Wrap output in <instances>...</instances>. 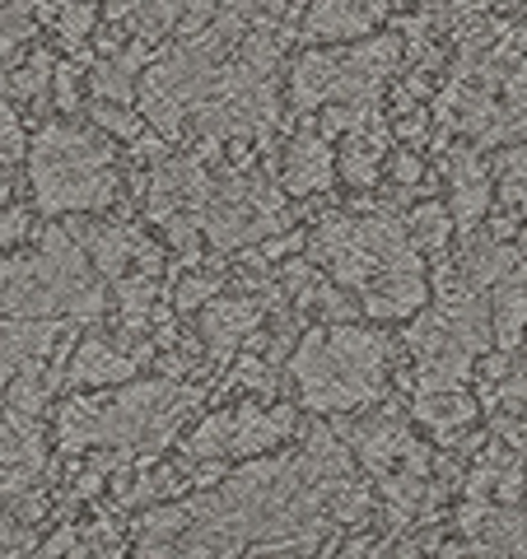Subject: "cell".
<instances>
[{
  "label": "cell",
  "instance_id": "obj_11",
  "mask_svg": "<svg viewBox=\"0 0 527 559\" xmlns=\"http://www.w3.org/2000/svg\"><path fill=\"white\" fill-rule=\"evenodd\" d=\"M94 117H98V121H103V127H108L113 135H127V140H136L140 131H145V127H140L136 117H127L121 108H108V103H98V108H94Z\"/></svg>",
  "mask_w": 527,
  "mask_h": 559
},
{
  "label": "cell",
  "instance_id": "obj_10",
  "mask_svg": "<svg viewBox=\"0 0 527 559\" xmlns=\"http://www.w3.org/2000/svg\"><path fill=\"white\" fill-rule=\"evenodd\" d=\"M24 154V135H20V117L5 98H0V159H20Z\"/></svg>",
  "mask_w": 527,
  "mask_h": 559
},
{
  "label": "cell",
  "instance_id": "obj_4",
  "mask_svg": "<svg viewBox=\"0 0 527 559\" xmlns=\"http://www.w3.org/2000/svg\"><path fill=\"white\" fill-rule=\"evenodd\" d=\"M136 359L140 355H127L113 341H84L75 349V359H70V382H80V388H108V382H121L136 373Z\"/></svg>",
  "mask_w": 527,
  "mask_h": 559
},
{
  "label": "cell",
  "instance_id": "obj_8",
  "mask_svg": "<svg viewBox=\"0 0 527 559\" xmlns=\"http://www.w3.org/2000/svg\"><path fill=\"white\" fill-rule=\"evenodd\" d=\"M253 326H257V304L230 299V304H215V308L206 312V341H210V349H215V355L234 349L238 336H248Z\"/></svg>",
  "mask_w": 527,
  "mask_h": 559
},
{
  "label": "cell",
  "instance_id": "obj_9",
  "mask_svg": "<svg viewBox=\"0 0 527 559\" xmlns=\"http://www.w3.org/2000/svg\"><path fill=\"white\" fill-rule=\"evenodd\" d=\"M411 234L425 242V248H444L448 242V210L444 205H420L411 215Z\"/></svg>",
  "mask_w": 527,
  "mask_h": 559
},
{
  "label": "cell",
  "instance_id": "obj_1",
  "mask_svg": "<svg viewBox=\"0 0 527 559\" xmlns=\"http://www.w3.org/2000/svg\"><path fill=\"white\" fill-rule=\"evenodd\" d=\"M388 341L360 326L308 331L294 359V378L308 411H355L383 392Z\"/></svg>",
  "mask_w": 527,
  "mask_h": 559
},
{
  "label": "cell",
  "instance_id": "obj_3",
  "mask_svg": "<svg viewBox=\"0 0 527 559\" xmlns=\"http://www.w3.org/2000/svg\"><path fill=\"white\" fill-rule=\"evenodd\" d=\"M294 425V411L280 406V411H257V406H243L230 415H215L206 419L201 433H191L187 452L197 457H248V452H261L280 443Z\"/></svg>",
  "mask_w": 527,
  "mask_h": 559
},
{
  "label": "cell",
  "instance_id": "obj_6",
  "mask_svg": "<svg viewBox=\"0 0 527 559\" xmlns=\"http://www.w3.org/2000/svg\"><path fill=\"white\" fill-rule=\"evenodd\" d=\"M495 336L504 349H514L523 341V326H527V271H508L495 280Z\"/></svg>",
  "mask_w": 527,
  "mask_h": 559
},
{
  "label": "cell",
  "instance_id": "obj_12",
  "mask_svg": "<svg viewBox=\"0 0 527 559\" xmlns=\"http://www.w3.org/2000/svg\"><path fill=\"white\" fill-rule=\"evenodd\" d=\"M24 224H28L24 210H5V215H0V248H10V242L24 234Z\"/></svg>",
  "mask_w": 527,
  "mask_h": 559
},
{
  "label": "cell",
  "instance_id": "obj_5",
  "mask_svg": "<svg viewBox=\"0 0 527 559\" xmlns=\"http://www.w3.org/2000/svg\"><path fill=\"white\" fill-rule=\"evenodd\" d=\"M374 28V10L360 0H318L308 10V38H364Z\"/></svg>",
  "mask_w": 527,
  "mask_h": 559
},
{
  "label": "cell",
  "instance_id": "obj_7",
  "mask_svg": "<svg viewBox=\"0 0 527 559\" xmlns=\"http://www.w3.org/2000/svg\"><path fill=\"white\" fill-rule=\"evenodd\" d=\"M331 168H337V159H331V150L323 140L298 135L290 145V159H285V182H290V191H323L331 182Z\"/></svg>",
  "mask_w": 527,
  "mask_h": 559
},
{
  "label": "cell",
  "instance_id": "obj_2",
  "mask_svg": "<svg viewBox=\"0 0 527 559\" xmlns=\"http://www.w3.org/2000/svg\"><path fill=\"white\" fill-rule=\"evenodd\" d=\"M33 191L43 210H98L113 201L117 168L113 145L94 131L47 127L33 140Z\"/></svg>",
  "mask_w": 527,
  "mask_h": 559
}]
</instances>
